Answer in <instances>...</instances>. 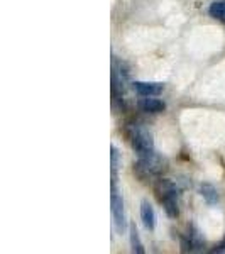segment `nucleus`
<instances>
[{"label":"nucleus","mask_w":225,"mask_h":254,"mask_svg":"<svg viewBox=\"0 0 225 254\" xmlns=\"http://www.w3.org/2000/svg\"><path fill=\"white\" fill-rule=\"evenodd\" d=\"M200 195L203 196V200H205L208 205H217V203H219V191H217V188L214 185H210V183H203V185L200 187Z\"/></svg>","instance_id":"nucleus-8"},{"label":"nucleus","mask_w":225,"mask_h":254,"mask_svg":"<svg viewBox=\"0 0 225 254\" xmlns=\"http://www.w3.org/2000/svg\"><path fill=\"white\" fill-rule=\"evenodd\" d=\"M161 205H163L165 212L171 217V219H176V217L179 215V202H178V198H169V200H166V202H163Z\"/></svg>","instance_id":"nucleus-11"},{"label":"nucleus","mask_w":225,"mask_h":254,"mask_svg":"<svg viewBox=\"0 0 225 254\" xmlns=\"http://www.w3.org/2000/svg\"><path fill=\"white\" fill-rule=\"evenodd\" d=\"M214 253H225V239H224V243H222V244H220V246H219V248H217V249H215V251H214Z\"/></svg>","instance_id":"nucleus-12"},{"label":"nucleus","mask_w":225,"mask_h":254,"mask_svg":"<svg viewBox=\"0 0 225 254\" xmlns=\"http://www.w3.org/2000/svg\"><path fill=\"white\" fill-rule=\"evenodd\" d=\"M129 237H130V248H132V253L144 254V246H142V243H141V237H139L137 227L134 224H130Z\"/></svg>","instance_id":"nucleus-9"},{"label":"nucleus","mask_w":225,"mask_h":254,"mask_svg":"<svg viewBox=\"0 0 225 254\" xmlns=\"http://www.w3.org/2000/svg\"><path fill=\"white\" fill-rule=\"evenodd\" d=\"M132 88L141 97H158L163 92V83H158V81H134Z\"/></svg>","instance_id":"nucleus-5"},{"label":"nucleus","mask_w":225,"mask_h":254,"mask_svg":"<svg viewBox=\"0 0 225 254\" xmlns=\"http://www.w3.org/2000/svg\"><path fill=\"white\" fill-rule=\"evenodd\" d=\"M124 134L127 137L129 144L132 146V149L139 154V158H146L154 154V141L153 136L141 126H127L124 129Z\"/></svg>","instance_id":"nucleus-1"},{"label":"nucleus","mask_w":225,"mask_h":254,"mask_svg":"<svg viewBox=\"0 0 225 254\" xmlns=\"http://www.w3.org/2000/svg\"><path fill=\"white\" fill-rule=\"evenodd\" d=\"M139 107H141L142 112H147V114H161L163 110L166 109V105H165V102L158 100V98L144 97L139 100Z\"/></svg>","instance_id":"nucleus-7"},{"label":"nucleus","mask_w":225,"mask_h":254,"mask_svg":"<svg viewBox=\"0 0 225 254\" xmlns=\"http://www.w3.org/2000/svg\"><path fill=\"white\" fill-rule=\"evenodd\" d=\"M154 195L159 200V203L166 202L169 198H178L179 196V190L176 187V183H173L168 178H159L156 183H154Z\"/></svg>","instance_id":"nucleus-4"},{"label":"nucleus","mask_w":225,"mask_h":254,"mask_svg":"<svg viewBox=\"0 0 225 254\" xmlns=\"http://www.w3.org/2000/svg\"><path fill=\"white\" fill-rule=\"evenodd\" d=\"M208 14H210V17L225 24V0H219V2L212 3L210 9H208Z\"/></svg>","instance_id":"nucleus-10"},{"label":"nucleus","mask_w":225,"mask_h":254,"mask_svg":"<svg viewBox=\"0 0 225 254\" xmlns=\"http://www.w3.org/2000/svg\"><path fill=\"white\" fill-rule=\"evenodd\" d=\"M141 220L147 231H154V227H156V212H154L153 205L147 200H142L141 203Z\"/></svg>","instance_id":"nucleus-6"},{"label":"nucleus","mask_w":225,"mask_h":254,"mask_svg":"<svg viewBox=\"0 0 225 254\" xmlns=\"http://www.w3.org/2000/svg\"><path fill=\"white\" fill-rule=\"evenodd\" d=\"M168 170V163L156 153L146 158H139V161L134 165V173L137 175L139 180H147L153 176H161Z\"/></svg>","instance_id":"nucleus-2"},{"label":"nucleus","mask_w":225,"mask_h":254,"mask_svg":"<svg viewBox=\"0 0 225 254\" xmlns=\"http://www.w3.org/2000/svg\"><path fill=\"white\" fill-rule=\"evenodd\" d=\"M110 207H112V219H113V225L118 232L125 231V225H127V220H125V210H124V200L122 196L117 193V188L112 190V198H110Z\"/></svg>","instance_id":"nucleus-3"}]
</instances>
